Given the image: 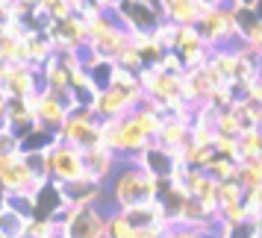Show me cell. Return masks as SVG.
<instances>
[{
	"mask_svg": "<svg viewBox=\"0 0 262 238\" xmlns=\"http://www.w3.org/2000/svg\"><path fill=\"white\" fill-rule=\"evenodd\" d=\"M162 185H165V177H159L156 171L139 165L133 159H124L118 174L109 179V200L115 209H130L136 203L159 197Z\"/></svg>",
	"mask_w": 262,
	"mask_h": 238,
	"instance_id": "1",
	"label": "cell"
},
{
	"mask_svg": "<svg viewBox=\"0 0 262 238\" xmlns=\"http://www.w3.org/2000/svg\"><path fill=\"white\" fill-rule=\"evenodd\" d=\"M48 182L50 179H41L33 171L27 150L0 153V185H3V194H30V197H36Z\"/></svg>",
	"mask_w": 262,
	"mask_h": 238,
	"instance_id": "2",
	"label": "cell"
},
{
	"mask_svg": "<svg viewBox=\"0 0 262 238\" xmlns=\"http://www.w3.org/2000/svg\"><path fill=\"white\" fill-rule=\"evenodd\" d=\"M109 212L103 206H68L62 212V238H106Z\"/></svg>",
	"mask_w": 262,
	"mask_h": 238,
	"instance_id": "3",
	"label": "cell"
},
{
	"mask_svg": "<svg viewBox=\"0 0 262 238\" xmlns=\"http://www.w3.org/2000/svg\"><path fill=\"white\" fill-rule=\"evenodd\" d=\"M203 30V38L212 50L218 47H233L242 41V27H238V12L233 6H209L203 21L198 24Z\"/></svg>",
	"mask_w": 262,
	"mask_h": 238,
	"instance_id": "4",
	"label": "cell"
},
{
	"mask_svg": "<svg viewBox=\"0 0 262 238\" xmlns=\"http://www.w3.org/2000/svg\"><path fill=\"white\" fill-rule=\"evenodd\" d=\"M56 135H59L62 141L74 144V147L89 150V147H95L100 141V118L95 115L92 106H77V109H71L68 121L59 127Z\"/></svg>",
	"mask_w": 262,
	"mask_h": 238,
	"instance_id": "5",
	"label": "cell"
},
{
	"mask_svg": "<svg viewBox=\"0 0 262 238\" xmlns=\"http://www.w3.org/2000/svg\"><path fill=\"white\" fill-rule=\"evenodd\" d=\"M41 91V71L36 65H12L0 62V94L9 97H36Z\"/></svg>",
	"mask_w": 262,
	"mask_h": 238,
	"instance_id": "6",
	"label": "cell"
},
{
	"mask_svg": "<svg viewBox=\"0 0 262 238\" xmlns=\"http://www.w3.org/2000/svg\"><path fill=\"white\" fill-rule=\"evenodd\" d=\"M50 174H53L56 182H77V179H85L89 177L85 150L56 138V144L50 147Z\"/></svg>",
	"mask_w": 262,
	"mask_h": 238,
	"instance_id": "7",
	"label": "cell"
},
{
	"mask_svg": "<svg viewBox=\"0 0 262 238\" xmlns=\"http://www.w3.org/2000/svg\"><path fill=\"white\" fill-rule=\"evenodd\" d=\"M115 15H118L121 27L127 30H144V33H154L159 21H162V9L156 0H121L115 6Z\"/></svg>",
	"mask_w": 262,
	"mask_h": 238,
	"instance_id": "8",
	"label": "cell"
},
{
	"mask_svg": "<svg viewBox=\"0 0 262 238\" xmlns=\"http://www.w3.org/2000/svg\"><path fill=\"white\" fill-rule=\"evenodd\" d=\"M144 100V91H124L118 85H109V88H100V94L95 100V115L100 121L106 118H127L133 109H139Z\"/></svg>",
	"mask_w": 262,
	"mask_h": 238,
	"instance_id": "9",
	"label": "cell"
},
{
	"mask_svg": "<svg viewBox=\"0 0 262 238\" xmlns=\"http://www.w3.org/2000/svg\"><path fill=\"white\" fill-rule=\"evenodd\" d=\"M183 56L186 62V71L191 68H203L206 62L212 59V47L206 44V38H203V30L198 24H186L180 27V36H177V47H174Z\"/></svg>",
	"mask_w": 262,
	"mask_h": 238,
	"instance_id": "10",
	"label": "cell"
},
{
	"mask_svg": "<svg viewBox=\"0 0 262 238\" xmlns=\"http://www.w3.org/2000/svg\"><path fill=\"white\" fill-rule=\"evenodd\" d=\"M45 33L53 38L56 50H68V47L85 50L89 47V24H85V18L80 12L65 18V21H50Z\"/></svg>",
	"mask_w": 262,
	"mask_h": 238,
	"instance_id": "11",
	"label": "cell"
},
{
	"mask_svg": "<svg viewBox=\"0 0 262 238\" xmlns=\"http://www.w3.org/2000/svg\"><path fill=\"white\" fill-rule=\"evenodd\" d=\"M0 118L3 127H9L15 132H30L33 127H38V115H36V97H9L0 103Z\"/></svg>",
	"mask_w": 262,
	"mask_h": 238,
	"instance_id": "12",
	"label": "cell"
},
{
	"mask_svg": "<svg viewBox=\"0 0 262 238\" xmlns=\"http://www.w3.org/2000/svg\"><path fill=\"white\" fill-rule=\"evenodd\" d=\"M36 115H38V124H41V127L59 132V127L68 121V115H71V97L41 88L36 94Z\"/></svg>",
	"mask_w": 262,
	"mask_h": 238,
	"instance_id": "13",
	"label": "cell"
},
{
	"mask_svg": "<svg viewBox=\"0 0 262 238\" xmlns=\"http://www.w3.org/2000/svg\"><path fill=\"white\" fill-rule=\"evenodd\" d=\"M121 162H124V159H121L118 150H112V147L103 144V141H97L95 147L85 150V168H89V177H95L97 182H106L109 185V179L118 174Z\"/></svg>",
	"mask_w": 262,
	"mask_h": 238,
	"instance_id": "14",
	"label": "cell"
},
{
	"mask_svg": "<svg viewBox=\"0 0 262 238\" xmlns=\"http://www.w3.org/2000/svg\"><path fill=\"white\" fill-rule=\"evenodd\" d=\"M159 9H162V18L174 21V24L186 27V24H201L209 3L206 0H156Z\"/></svg>",
	"mask_w": 262,
	"mask_h": 238,
	"instance_id": "15",
	"label": "cell"
},
{
	"mask_svg": "<svg viewBox=\"0 0 262 238\" xmlns=\"http://www.w3.org/2000/svg\"><path fill=\"white\" fill-rule=\"evenodd\" d=\"M189 141H191V121L180 118V115H165L162 130L156 135V144L165 147L168 153H174V150H183Z\"/></svg>",
	"mask_w": 262,
	"mask_h": 238,
	"instance_id": "16",
	"label": "cell"
},
{
	"mask_svg": "<svg viewBox=\"0 0 262 238\" xmlns=\"http://www.w3.org/2000/svg\"><path fill=\"white\" fill-rule=\"evenodd\" d=\"M38 71H41V88L71 97V109H77V100H74V94H71V71L59 62V56H53L50 62H45Z\"/></svg>",
	"mask_w": 262,
	"mask_h": 238,
	"instance_id": "17",
	"label": "cell"
},
{
	"mask_svg": "<svg viewBox=\"0 0 262 238\" xmlns=\"http://www.w3.org/2000/svg\"><path fill=\"white\" fill-rule=\"evenodd\" d=\"M30 218L33 215L21 212V209H15V206H0V235H12V238H24V229L30 224Z\"/></svg>",
	"mask_w": 262,
	"mask_h": 238,
	"instance_id": "18",
	"label": "cell"
},
{
	"mask_svg": "<svg viewBox=\"0 0 262 238\" xmlns=\"http://www.w3.org/2000/svg\"><path fill=\"white\" fill-rule=\"evenodd\" d=\"M139 224L133 221V215L127 209H112L109 212V226H106V238H136Z\"/></svg>",
	"mask_w": 262,
	"mask_h": 238,
	"instance_id": "19",
	"label": "cell"
},
{
	"mask_svg": "<svg viewBox=\"0 0 262 238\" xmlns=\"http://www.w3.org/2000/svg\"><path fill=\"white\" fill-rule=\"evenodd\" d=\"M238 159H233V156H221V153H215L212 156V162L203 168L206 174L212 179H218V182H227V179H238Z\"/></svg>",
	"mask_w": 262,
	"mask_h": 238,
	"instance_id": "20",
	"label": "cell"
},
{
	"mask_svg": "<svg viewBox=\"0 0 262 238\" xmlns=\"http://www.w3.org/2000/svg\"><path fill=\"white\" fill-rule=\"evenodd\" d=\"M24 238H62V224L56 218H38V215H33L24 229Z\"/></svg>",
	"mask_w": 262,
	"mask_h": 238,
	"instance_id": "21",
	"label": "cell"
},
{
	"mask_svg": "<svg viewBox=\"0 0 262 238\" xmlns=\"http://www.w3.org/2000/svg\"><path fill=\"white\" fill-rule=\"evenodd\" d=\"M238 150H242V162L262 156V127H250V130L242 132L238 135Z\"/></svg>",
	"mask_w": 262,
	"mask_h": 238,
	"instance_id": "22",
	"label": "cell"
},
{
	"mask_svg": "<svg viewBox=\"0 0 262 238\" xmlns=\"http://www.w3.org/2000/svg\"><path fill=\"white\" fill-rule=\"evenodd\" d=\"M154 36H156V41H159L165 50H174V47H177V36H180V24H174V21L162 18V21H159V27L154 30Z\"/></svg>",
	"mask_w": 262,
	"mask_h": 238,
	"instance_id": "23",
	"label": "cell"
},
{
	"mask_svg": "<svg viewBox=\"0 0 262 238\" xmlns=\"http://www.w3.org/2000/svg\"><path fill=\"white\" fill-rule=\"evenodd\" d=\"M115 65H121V68H130V71H142V68H144L142 50L136 47L133 41H127V44H124V50L115 56Z\"/></svg>",
	"mask_w": 262,
	"mask_h": 238,
	"instance_id": "24",
	"label": "cell"
},
{
	"mask_svg": "<svg viewBox=\"0 0 262 238\" xmlns=\"http://www.w3.org/2000/svg\"><path fill=\"white\" fill-rule=\"evenodd\" d=\"M245 200V185L238 179H227L218 185V203L221 206H230V203H242Z\"/></svg>",
	"mask_w": 262,
	"mask_h": 238,
	"instance_id": "25",
	"label": "cell"
},
{
	"mask_svg": "<svg viewBox=\"0 0 262 238\" xmlns=\"http://www.w3.org/2000/svg\"><path fill=\"white\" fill-rule=\"evenodd\" d=\"M215 130L224 132V135H242V124L233 115V109H218V118H215Z\"/></svg>",
	"mask_w": 262,
	"mask_h": 238,
	"instance_id": "26",
	"label": "cell"
},
{
	"mask_svg": "<svg viewBox=\"0 0 262 238\" xmlns=\"http://www.w3.org/2000/svg\"><path fill=\"white\" fill-rule=\"evenodd\" d=\"M215 153L221 156H233V159H238L242 162V150H238V135H224V132H215Z\"/></svg>",
	"mask_w": 262,
	"mask_h": 238,
	"instance_id": "27",
	"label": "cell"
},
{
	"mask_svg": "<svg viewBox=\"0 0 262 238\" xmlns=\"http://www.w3.org/2000/svg\"><path fill=\"white\" fill-rule=\"evenodd\" d=\"M215 127L206 121H191V144H203V147H212L215 141Z\"/></svg>",
	"mask_w": 262,
	"mask_h": 238,
	"instance_id": "28",
	"label": "cell"
},
{
	"mask_svg": "<svg viewBox=\"0 0 262 238\" xmlns=\"http://www.w3.org/2000/svg\"><path fill=\"white\" fill-rule=\"evenodd\" d=\"M245 41H248L250 47H253V50L262 56V15H259V21L253 24V30L248 33V38H245Z\"/></svg>",
	"mask_w": 262,
	"mask_h": 238,
	"instance_id": "29",
	"label": "cell"
},
{
	"mask_svg": "<svg viewBox=\"0 0 262 238\" xmlns=\"http://www.w3.org/2000/svg\"><path fill=\"white\" fill-rule=\"evenodd\" d=\"M162 226H154V224H147V226H139V232H136V238H162Z\"/></svg>",
	"mask_w": 262,
	"mask_h": 238,
	"instance_id": "30",
	"label": "cell"
},
{
	"mask_svg": "<svg viewBox=\"0 0 262 238\" xmlns=\"http://www.w3.org/2000/svg\"><path fill=\"white\" fill-rule=\"evenodd\" d=\"M245 200L253 203V206H262V182H259V185H253V188L245 191Z\"/></svg>",
	"mask_w": 262,
	"mask_h": 238,
	"instance_id": "31",
	"label": "cell"
},
{
	"mask_svg": "<svg viewBox=\"0 0 262 238\" xmlns=\"http://www.w3.org/2000/svg\"><path fill=\"white\" fill-rule=\"evenodd\" d=\"M180 238H212V232H203V229H191V226H180Z\"/></svg>",
	"mask_w": 262,
	"mask_h": 238,
	"instance_id": "32",
	"label": "cell"
},
{
	"mask_svg": "<svg viewBox=\"0 0 262 238\" xmlns=\"http://www.w3.org/2000/svg\"><path fill=\"white\" fill-rule=\"evenodd\" d=\"M18 3H21V9H24V12L30 15V12H33V9L38 6V3H41V0H18Z\"/></svg>",
	"mask_w": 262,
	"mask_h": 238,
	"instance_id": "33",
	"label": "cell"
},
{
	"mask_svg": "<svg viewBox=\"0 0 262 238\" xmlns=\"http://www.w3.org/2000/svg\"><path fill=\"white\" fill-rule=\"evenodd\" d=\"M162 238H180V226H171V229H165V232H162Z\"/></svg>",
	"mask_w": 262,
	"mask_h": 238,
	"instance_id": "34",
	"label": "cell"
},
{
	"mask_svg": "<svg viewBox=\"0 0 262 238\" xmlns=\"http://www.w3.org/2000/svg\"><path fill=\"white\" fill-rule=\"evenodd\" d=\"M209 6H230V0H206Z\"/></svg>",
	"mask_w": 262,
	"mask_h": 238,
	"instance_id": "35",
	"label": "cell"
},
{
	"mask_svg": "<svg viewBox=\"0 0 262 238\" xmlns=\"http://www.w3.org/2000/svg\"><path fill=\"white\" fill-rule=\"evenodd\" d=\"M0 238H12V235H0Z\"/></svg>",
	"mask_w": 262,
	"mask_h": 238,
	"instance_id": "36",
	"label": "cell"
}]
</instances>
